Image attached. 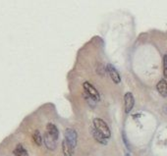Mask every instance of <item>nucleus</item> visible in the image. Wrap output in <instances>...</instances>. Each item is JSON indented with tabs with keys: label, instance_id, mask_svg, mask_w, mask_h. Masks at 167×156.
<instances>
[{
	"label": "nucleus",
	"instance_id": "1",
	"mask_svg": "<svg viewBox=\"0 0 167 156\" xmlns=\"http://www.w3.org/2000/svg\"><path fill=\"white\" fill-rule=\"evenodd\" d=\"M94 128L97 131L102 134L105 139H109L111 136V131L109 130V127L107 126V124L100 118H95L94 119Z\"/></svg>",
	"mask_w": 167,
	"mask_h": 156
},
{
	"label": "nucleus",
	"instance_id": "2",
	"mask_svg": "<svg viewBox=\"0 0 167 156\" xmlns=\"http://www.w3.org/2000/svg\"><path fill=\"white\" fill-rule=\"evenodd\" d=\"M83 87H84V90L86 93H88V95L91 97L92 100H95V101H98V100L100 99V96H99V93H98V91L97 90V88H95L94 85H92L91 82H85L83 84Z\"/></svg>",
	"mask_w": 167,
	"mask_h": 156
},
{
	"label": "nucleus",
	"instance_id": "3",
	"mask_svg": "<svg viewBox=\"0 0 167 156\" xmlns=\"http://www.w3.org/2000/svg\"><path fill=\"white\" fill-rule=\"evenodd\" d=\"M65 140L69 145L72 146L73 148L76 147L77 142H78V134L76 131L73 129H66L65 131Z\"/></svg>",
	"mask_w": 167,
	"mask_h": 156
},
{
	"label": "nucleus",
	"instance_id": "4",
	"mask_svg": "<svg viewBox=\"0 0 167 156\" xmlns=\"http://www.w3.org/2000/svg\"><path fill=\"white\" fill-rule=\"evenodd\" d=\"M106 72L109 74L111 79L113 81L114 84H120L121 82V77H120L118 71L114 67L112 64H107L106 65Z\"/></svg>",
	"mask_w": 167,
	"mask_h": 156
},
{
	"label": "nucleus",
	"instance_id": "5",
	"mask_svg": "<svg viewBox=\"0 0 167 156\" xmlns=\"http://www.w3.org/2000/svg\"><path fill=\"white\" fill-rule=\"evenodd\" d=\"M124 103H125V112L130 113L135 105L134 95L131 92H127L124 95Z\"/></svg>",
	"mask_w": 167,
	"mask_h": 156
},
{
	"label": "nucleus",
	"instance_id": "6",
	"mask_svg": "<svg viewBox=\"0 0 167 156\" xmlns=\"http://www.w3.org/2000/svg\"><path fill=\"white\" fill-rule=\"evenodd\" d=\"M156 90L158 93L163 97H167V82L164 79H160L156 84Z\"/></svg>",
	"mask_w": 167,
	"mask_h": 156
},
{
	"label": "nucleus",
	"instance_id": "7",
	"mask_svg": "<svg viewBox=\"0 0 167 156\" xmlns=\"http://www.w3.org/2000/svg\"><path fill=\"white\" fill-rule=\"evenodd\" d=\"M44 144L47 147L49 150H54L56 148V140H55L53 137H51L47 133H45L44 134Z\"/></svg>",
	"mask_w": 167,
	"mask_h": 156
},
{
	"label": "nucleus",
	"instance_id": "8",
	"mask_svg": "<svg viewBox=\"0 0 167 156\" xmlns=\"http://www.w3.org/2000/svg\"><path fill=\"white\" fill-rule=\"evenodd\" d=\"M46 130H47V131H46V133H47L51 137H53L55 140L58 139V137H59V131H58L57 127L55 126L54 124H51V123L47 124Z\"/></svg>",
	"mask_w": 167,
	"mask_h": 156
},
{
	"label": "nucleus",
	"instance_id": "9",
	"mask_svg": "<svg viewBox=\"0 0 167 156\" xmlns=\"http://www.w3.org/2000/svg\"><path fill=\"white\" fill-rule=\"evenodd\" d=\"M91 134L97 142L101 143V144H106L107 143V139H105L102 134H101L99 131H97L94 128H91Z\"/></svg>",
	"mask_w": 167,
	"mask_h": 156
},
{
	"label": "nucleus",
	"instance_id": "10",
	"mask_svg": "<svg viewBox=\"0 0 167 156\" xmlns=\"http://www.w3.org/2000/svg\"><path fill=\"white\" fill-rule=\"evenodd\" d=\"M62 151L64 156H74V148L68 144L66 140L62 142Z\"/></svg>",
	"mask_w": 167,
	"mask_h": 156
},
{
	"label": "nucleus",
	"instance_id": "11",
	"mask_svg": "<svg viewBox=\"0 0 167 156\" xmlns=\"http://www.w3.org/2000/svg\"><path fill=\"white\" fill-rule=\"evenodd\" d=\"M13 153L15 156H29L26 148H25L22 144H18L16 147H15Z\"/></svg>",
	"mask_w": 167,
	"mask_h": 156
},
{
	"label": "nucleus",
	"instance_id": "12",
	"mask_svg": "<svg viewBox=\"0 0 167 156\" xmlns=\"http://www.w3.org/2000/svg\"><path fill=\"white\" fill-rule=\"evenodd\" d=\"M33 142H35V143L36 145H41V143H42V137H41V133H39V131H35V133H33Z\"/></svg>",
	"mask_w": 167,
	"mask_h": 156
},
{
	"label": "nucleus",
	"instance_id": "13",
	"mask_svg": "<svg viewBox=\"0 0 167 156\" xmlns=\"http://www.w3.org/2000/svg\"><path fill=\"white\" fill-rule=\"evenodd\" d=\"M97 72L99 76H104L106 73V67H104L102 63H97Z\"/></svg>",
	"mask_w": 167,
	"mask_h": 156
},
{
	"label": "nucleus",
	"instance_id": "14",
	"mask_svg": "<svg viewBox=\"0 0 167 156\" xmlns=\"http://www.w3.org/2000/svg\"><path fill=\"white\" fill-rule=\"evenodd\" d=\"M163 76L167 78V54L163 56Z\"/></svg>",
	"mask_w": 167,
	"mask_h": 156
},
{
	"label": "nucleus",
	"instance_id": "15",
	"mask_svg": "<svg viewBox=\"0 0 167 156\" xmlns=\"http://www.w3.org/2000/svg\"><path fill=\"white\" fill-rule=\"evenodd\" d=\"M166 54H167V53H166Z\"/></svg>",
	"mask_w": 167,
	"mask_h": 156
}]
</instances>
